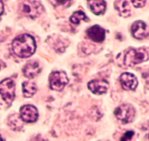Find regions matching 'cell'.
<instances>
[{"mask_svg": "<svg viewBox=\"0 0 149 141\" xmlns=\"http://www.w3.org/2000/svg\"><path fill=\"white\" fill-rule=\"evenodd\" d=\"M13 50L20 58H29L36 50V42L34 38L30 34L24 33L17 36L13 40Z\"/></svg>", "mask_w": 149, "mask_h": 141, "instance_id": "obj_1", "label": "cell"}, {"mask_svg": "<svg viewBox=\"0 0 149 141\" xmlns=\"http://www.w3.org/2000/svg\"><path fill=\"white\" fill-rule=\"evenodd\" d=\"M148 59V49L143 47L137 48V49L131 48L125 54L124 62L127 66H133L141 63L147 61Z\"/></svg>", "mask_w": 149, "mask_h": 141, "instance_id": "obj_2", "label": "cell"}, {"mask_svg": "<svg viewBox=\"0 0 149 141\" xmlns=\"http://www.w3.org/2000/svg\"><path fill=\"white\" fill-rule=\"evenodd\" d=\"M114 115L122 124L130 123L135 118V109L132 105L124 103L115 109Z\"/></svg>", "mask_w": 149, "mask_h": 141, "instance_id": "obj_3", "label": "cell"}, {"mask_svg": "<svg viewBox=\"0 0 149 141\" xmlns=\"http://www.w3.org/2000/svg\"><path fill=\"white\" fill-rule=\"evenodd\" d=\"M19 8L22 14L32 19L40 15L43 11L42 4L38 1H23L20 4Z\"/></svg>", "mask_w": 149, "mask_h": 141, "instance_id": "obj_4", "label": "cell"}, {"mask_svg": "<svg viewBox=\"0 0 149 141\" xmlns=\"http://www.w3.org/2000/svg\"><path fill=\"white\" fill-rule=\"evenodd\" d=\"M0 94L7 104L13 103L15 96V84L11 78H5L0 82Z\"/></svg>", "mask_w": 149, "mask_h": 141, "instance_id": "obj_5", "label": "cell"}, {"mask_svg": "<svg viewBox=\"0 0 149 141\" xmlns=\"http://www.w3.org/2000/svg\"><path fill=\"white\" fill-rule=\"evenodd\" d=\"M49 81L52 90L61 91L68 84V78L64 71H54L49 75Z\"/></svg>", "mask_w": 149, "mask_h": 141, "instance_id": "obj_6", "label": "cell"}, {"mask_svg": "<svg viewBox=\"0 0 149 141\" xmlns=\"http://www.w3.org/2000/svg\"><path fill=\"white\" fill-rule=\"evenodd\" d=\"M20 116L22 120L25 122H35L39 116L37 108L32 105H25L20 108Z\"/></svg>", "mask_w": 149, "mask_h": 141, "instance_id": "obj_7", "label": "cell"}, {"mask_svg": "<svg viewBox=\"0 0 149 141\" xmlns=\"http://www.w3.org/2000/svg\"><path fill=\"white\" fill-rule=\"evenodd\" d=\"M131 33L135 39H146L148 36V26L143 21L138 20L133 23L131 27Z\"/></svg>", "mask_w": 149, "mask_h": 141, "instance_id": "obj_8", "label": "cell"}, {"mask_svg": "<svg viewBox=\"0 0 149 141\" xmlns=\"http://www.w3.org/2000/svg\"><path fill=\"white\" fill-rule=\"evenodd\" d=\"M121 85L125 90H135L138 87V81L136 76L130 73H124L119 77Z\"/></svg>", "mask_w": 149, "mask_h": 141, "instance_id": "obj_9", "label": "cell"}, {"mask_svg": "<svg viewBox=\"0 0 149 141\" xmlns=\"http://www.w3.org/2000/svg\"><path fill=\"white\" fill-rule=\"evenodd\" d=\"M109 84L104 79H95L88 83V88L93 94H103L108 91Z\"/></svg>", "mask_w": 149, "mask_h": 141, "instance_id": "obj_10", "label": "cell"}, {"mask_svg": "<svg viewBox=\"0 0 149 141\" xmlns=\"http://www.w3.org/2000/svg\"><path fill=\"white\" fill-rule=\"evenodd\" d=\"M87 35L90 39L94 42L101 43L104 41L106 36V31L103 28L98 25H95L89 28L87 31Z\"/></svg>", "mask_w": 149, "mask_h": 141, "instance_id": "obj_11", "label": "cell"}, {"mask_svg": "<svg viewBox=\"0 0 149 141\" xmlns=\"http://www.w3.org/2000/svg\"><path fill=\"white\" fill-rule=\"evenodd\" d=\"M42 71V65L38 61H31L26 64L23 69V74L29 78H32L39 75Z\"/></svg>", "mask_w": 149, "mask_h": 141, "instance_id": "obj_12", "label": "cell"}, {"mask_svg": "<svg viewBox=\"0 0 149 141\" xmlns=\"http://www.w3.org/2000/svg\"><path fill=\"white\" fill-rule=\"evenodd\" d=\"M90 10L93 12L94 14L101 15L103 14L106 11V2L102 0H91V1H87Z\"/></svg>", "mask_w": 149, "mask_h": 141, "instance_id": "obj_13", "label": "cell"}, {"mask_svg": "<svg viewBox=\"0 0 149 141\" xmlns=\"http://www.w3.org/2000/svg\"><path fill=\"white\" fill-rule=\"evenodd\" d=\"M8 125L13 130L19 131L23 126V120H22L21 118L18 114L14 113V114L9 116Z\"/></svg>", "mask_w": 149, "mask_h": 141, "instance_id": "obj_14", "label": "cell"}, {"mask_svg": "<svg viewBox=\"0 0 149 141\" xmlns=\"http://www.w3.org/2000/svg\"><path fill=\"white\" fill-rule=\"evenodd\" d=\"M114 5L121 16L127 17L130 15V7L127 1H116Z\"/></svg>", "mask_w": 149, "mask_h": 141, "instance_id": "obj_15", "label": "cell"}, {"mask_svg": "<svg viewBox=\"0 0 149 141\" xmlns=\"http://www.w3.org/2000/svg\"><path fill=\"white\" fill-rule=\"evenodd\" d=\"M22 88L23 95L26 97H32L36 92V84L31 81H24L22 85Z\"/></svg>", "mask_w": 149, "mask_h": 141, "instance_id": "obj_16", "label": "cell"}, {"mask_svg": "<svg viewBox=\"0 0 149 141\" xmlns=\"http://www.w3.org/2000/svg\"><path fill=\"white\" fill-rule=\"evenodd\" d=\"M82 20H88L86 15L82 11H77L73 13L72 15L70 17V21L75 25H78Z\"/></svg>", "mask_w": 149, "mask_h": 141, "instance_id": "obj_17", "label": "cell"}, {"mask_svg": "<svg viewBox=\"0 0 149 141\" xmlns=\"http://www.w3.org/2000/svg\"><path fill=\"white\" fill-rule=\"evenodd\" d=\"M134 134L135 133H134L133 131H127L126 133H125L123 137L121 138L120 141H130L132 138Z\"/></svg>", "mask_w": 149, "mask_h": 141, "instance_id": "obj_18", "label": "cell"}, {"mask_svg": "<svg viewBox=\"0 0 149 141\" xmlns=\"http://www.w3.org/2000/svg\"><path fill=\"white\" fill-rule=\"evenodd\" d=\"M72 1H51L52 4L55 3V5H59L61 7H68L71 4Z\"/></svg>", "mask_w": 149, "mask_h": 141, "instance_id": "obj_19", "label": "cell"}, {"mask_svg": "<svg viewBox=\"0 0 149 141\" xmlns=\"http://www.w3.org/2000/svg\"><path fill=\"white\" fill-rule=\"evenodd\" d=\"M135 7H143L146 3V1H131Z\"/></svg>", "mask_w": 149, "mask_h": 141, "instance_id": "obj_20", "label": "cell"}, {"mask_svg": "<svg viewBox=\"0 0 149 141\" xmlns=\"http://www.w3.org/2000/svg\"><path fill=\"white\" fill-rule=\"evenodd\" d=\"M3 13H4V3L2 2V1H0V15H1Z\"/></svg>", "mask_w": 149, "mask_h": 141, "instance_id": "obj_21", "label": "cell"}, {"mask_svg": "<svg viewBox=\"0 0 149 141\" xmlns=\"http://www.w3.org/2000/svg\"><path fill=\"white\" fill-rule=\"evenodd\" d=\"M33 141H45V140L41 136H36Z\"/></svg>", "mask_w": 149, "mask_h": 141, "instance_id": "obj_22", "label": "cell"}, {"mask_svg": "<svg viewBox=\"0 0 149 141\" xmlns=\"http://www.w3.org/2000/svg\"><path fill=\"white\" fill-rule=\"evenodd\" d=\"M0 141H4V140L3 139V138L1 136V135H0Z\"/></svg>", "mask_w": 149, "mask_h": 141, "instance_id": "obj_23", "label": "cell"}]
</instances>
